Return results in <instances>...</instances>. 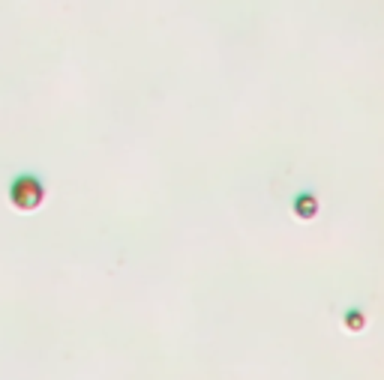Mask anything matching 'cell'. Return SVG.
I'll use <instances>...</instances> for the list:
<instances>
[{
	"label": "cell",
	"instance_id": "6da1fadb",
	"mask_svg": "<svg viewBox=\"0 0 384 380\" xmlns=\"http://www.w3.org/2000/svg\"><path fill=\"white\" fill-rule=\"evenodd\" d=\"M9 198L12 204H16L19 210L24 213H31V210H39L42 207V201H46V186H42L36 177H19L16 183L9 186Z\"/></svg>",
	"mask_w": 384,
	"mask_h": 380
},
{
	"label": "cell",
	"instance_id": "7a4b0ae2",
	"mask_svg": "<svg viewBox=\"0 0 384 380\" xmlns=\"http://www.w3.org/2000/svg\"><path fill=\"white\" fill-rule=\"evenodd\" d=\"M294 213L301 216V218H312V216L318 213V201L312 198V195H301V198L294 201Z\"/></svg>",
	"mask_w": 384,
	"mask_h": 380
},
{
	"label": "cell",
	"instance_id": "3957f363",
	"mask_svg": "<svg viewBox=\"0 0 384 380\" xmlns=\"http://www.w3.org/2000/svg\"><path fill=\"white\" fill-rule=\"evenodd\" d=\"M346 327H348L351 332L363 329V315H360V312H348V317H346Z\"/></svg>",
	"mask_w": 384,
	"mask_h": 380
}]
</instances>
